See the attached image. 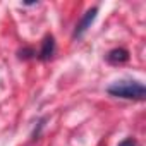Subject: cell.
<instances>
[{
    "instance_id": "cell-1",
    "label": "cell",
    "mask_w": 146,
    "mask_h": 146,
    "mask_svg": "<svg viewBox=\"0 0 146 146\" xmlns=\"http://www.w3.org/2000/svg\"><path fill=\"white\" fill-rule=\"evenodd\" d=\"M107 91L112 96L127 98V100H144V96H146L144 86L137 81H119V83H113L112 86H108Z\"/></svg>"
},
{
    "instance_id": "cell-2",
    "label": "cell",
    "mask_w": 146,
    "mask_h": 146,
    "mask_svg": "<svg viewBox=\"0 0 146 146\" xmlns=\"http://www.w3.org/2000/svg\"><path fill=\"white\" fill-rule=\"evenodd\" d=\"M96 12H98V9L96 7H93V9H90L84 16H83V19L79 21V24L76 26V31H74V38H79V36H83L84 33H86V29L91 26V23L95 21V17H96Z\"/></svg>"
},
{
    "instance_id": "cell-3",
    "label": "cell",
    "mask_w": 146,
    "mask_h": 146,
    "mask_svg": "<svg viewBox=\"0 0 146 146\" xmlns=\"http://www.w3.org/2000/svg\"><path fill=\"white\" fill-rule=\"evenodd\" d=\"M127 58H129V53H127V50H124V48H115V50L108 52V55H107V60H108L110 64H122V62H125Z\"/></svg>"
},
{
    "instance_id": "cell-4",
    "label": "cell",
    "mask_w": 146,
    "mask_h": 146,
    "mask_svg": "<svg viewBox=\"0 0 146 146\" xmlns=\"http://www.w3.org/2000/svg\"><path fill=\"white\" fill-rule=\"evenodd\" d=\"M53 52H55V41H53L52 36H46L45 41H43V48H41V52H40V57H41L43 60H48V58L53 55Z\"/></svg>"
},
{
    "instance_id": "cell-5",
    "label": "cell",
    "mask_w": 146,
    "mask_h": 146,
    "mask_svg": "<svg viewBox=\"0 0 146 146\" xmlns=\"http://www.w3.org/2000/svg\"><path fill=\"white\" fill-rule=\"evenodd\" d=\"M119 146H136V141L129 137V139H124V141H122V143H120Z\"/></svg>"
}]
</instances>
